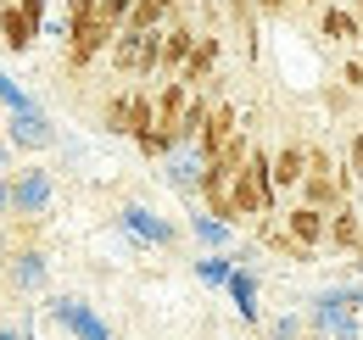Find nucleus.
<instances>
[{
    "mask_svg": "<svg viewBox=\"0 0 363 340\" xmlns=\"http://www.w3.org/2000/svg\"><path fill=\"white\" fill-rule=\"evenodd\" d=\"M174 17H179V0H135V11H129V23H123V28L151 34V28H168Z\"/></svg>",
    "mask_w": 363,
    "mask_h": 340,
    "instance_id": "11",
    "label": "nucleus"
},
{
    "mask_svg": "<svg viewBox=\"0 0 363 340\" xmlns=\"http://www.w3.org/2000/svg\"><path fill=\"white\" fill-rule=\"evenodd\" d=\"M341 84H347V89H363V56H352V62L341 67Z\"/></svg>",
    "mask_w": 363,
    "mask_h": 340,
    "instance_id": "17",
    "label": "nucleus"
},
{
    "mask_svg": "<svg viewBox=\"0 0 363 340\" xmlns=\"http://www.w3.org/2000/svg\"><path fill=\"white\" fill-rule=\"evenodd\" d=\"M285 6H291V0H257V11H263V17H279Z\"/></svg>",
    "mask_w": 363,
    "mask_h": 340,
    "instance_id": "19",
    "label": "nucleus"
},
{
    "mask_svg": "<svg viewBox=\"0 0 363 340\" xmlns=\"http://www.w3.org/2000/svg\"><path fill=\"white\" fill-rule=\"evenodd\" d=\"M302 178H308V145H279L274 151V184L279 190H302Z\"/></svg>",
    "mask_w": 363,
    "mask_h": 340,
    "instance_id": "10",
    "label": "nucleus"
},
{
    "mask_svg": "<svg viewBox=\"0 0 363 340\" xmlns=\"http://www.w3.org/2000/svg\"><path fill=\"white\" fill-rule=\"evenodd\" d=\"M95 6H101V0H67V6H62V23H67V28H73V23H84Z\"/></svg>",
    "mask_w": 363,
    "mask_h": 340,
    "instance_id": "15",
    "label": "nucleus"
},
{
    "mask_svg": "<svg viewBox=\"0 0 363 340\" xmlns=\"http://www.w3.org/2000/svg\"><path fill=\"white\" fill-rule=\"evenodd\" d=\"M123 217L135 223L140 234H151V240H168V229H162V223H157V217H151V212H140V207H135V212H123Z\"/></svg>",
    "mask_w": 363,
    "mask_h": 340,
    "instance_id": "14",
    "label": "nucleus"
},
{
    "mask_svg": "<svg viewBox=\"0 0 363 340\" xmlns=\"http://www.w3.org/2000/svg\"><path fill=\"white\" fill-rule=\"evenodd\" d=\"M318 34L324 40H363V17L352 11V6H318Z\"/></svg>",
    "mask_w": 363,
    "mask_h": 340,
    "instance_id": "9",
    "label": "nucleus"
},
{
    "mask_svg": "<svg viewBox=\"0 0 363 340\" xmlns=\"http://www.w3.org/2000/svg\"><path fill=\"white\" fill-rule=\"evenodd\" d=\"M358 240H363V207L341 201V207L330 212V240H324V246H335V251H352V256H358Z\"/></svg>",
    "mask_w": 363,
    "mask_h": 340,
    "instance_id": "8",
    "label": "nucleus"
},
{
    "mask_svg": "<svg viewBox=\"0 0 363 340\" xmlns=\"http://www.w3.org/2000/svg\"><path fill=\"white\" fill-rule=\"evenodd\" d=\"M296 6H330V0H296Z\"/></svg>",
    "mask_w": 363,
    "mask_h": 340,
    "instance_id": "20",
    "label": "nucleus"
},
{
    "mask_svg": "<svg viewBox=\"0 0 363 340\" xmlns=\"http://www.w3.org/2000/svg\"><path fill=\"white\" fill-rule=\"evenodd\" d=\"M218 56H224V40H218V34H201L196 50H190V62H184V73H179V84L207 89V84H213V73H218Z\"/></svg>",
    "mask_w": 363,
    "mask_h": 340,
    "instance_id": "6",
    "label": "nucleus"
},
{
    "mask_svg": "<svg viewBox=\"0 0 363 340\" xmlns=\"http://www.w3.org/2000/svg\"><path fill=\"white\" fill-rule=\"evenodd\" d=\"M196 40H201V34L184 23V11H179V17L162 28V79H179V73H184V62H190Z\"/></svg>",
    "mask_w": 363,
    "mask_h": 340,
    "instance_id": "4",
    "label": "nucleus"
},
{
    "mask_svg": "<svg viewBox=\"0 0 363 340\" xmlns=\"http://www.w3.org/2000/svg\"><path fill=\"white\" fill-rule=\"evenodd\" d=\"M0 6H6V0H0Z\"/></svg>",
    "mask_w": 363,
    "mask_h": 340,
    "instance_id": "22",
    "label": "nucleus"
},
{
    "mask_svg": "<svg viewBox=\"0 0 363 340\" xmlns=\"http://www.w3.org/2000/svg\"><path fill=\"white\" fill-rule=\"evenodd\" d=\"M118 34H123V23H118L106 6H95L84 23H73V28H67V56H62L67 73H84L95 56H106V50L118 45Z\"/></svg>",
    "mask_w": 363,
    "mask_h": 340,
    "instance_id": "1",
    "label": "nucleus"
},
{
    "mask_svg": "<svg viewBox=\"0 0 363 340\" xmlns=\"http://www.w3.org/2000/svg\"><path fill=\"white\" fill-rule=\"evenodd\" d=\"M34 40H40V23H34V17H28L17 0H6V6H0V45L23 56V50H28Z\"/></svg>",
    "mask_w": 363,
    "mask_h": 340,
    "instance_id": "7",
    "label": "nucleus"
},
{
    "mask_svg": "<svg viewBox=\"0 0 363 340\" xmlns=\"http://www.w3.org/2000/svg\"><path fill=\"white\" fill-rule=\"evenodd\" d=\"M184 106H190V84H179V79H162V89H157V134L168 140V157H174V145H179Z\"/></svg>",
    "mask_w": 363,
    "mask_h": 340,
    "instance_id": "2",
    "label": "nucleus"
},
{
    "mask_svg": "<svg viewBox=\"0 0 363 340\" xmlns=\"http://www.w3.org/2000/svg\"><path fill=\"white\" fill-rule=\"evenodd\" d=\"M285 229H291V240H296V246L318 251V246L330 240V212H318V207H308V201H296V207L285 212Z\"/></svg>",
    "mask_w": 363,
    "mask_h": 340,
    "instance_id": "5",
    "label": "nucleus"
},
{
    "mask_svg": "<svg viewBox=\"0 0 363 340\" xmlns=\"http://www.w3.org/2000/svg\"><path fill=\"white\" fill-rule=\"evenodd\" d=\"M347 173H352V178L363 184V128L352 134V151H347Z\"/></svg>",
    "mask_w": 363,
    "mask_h": 340,
    "instance_id": "16",
    "label": "nucleus"
},
{
    "mask_svg": "<svg viewBox=\"0 0 363 340\" xmlns=\"http://www.w3.org/2000/svg\"><path fill=\"white\" fill-rule=\"evenodd\" d=\"M235 134H240V112H235V101H213V118H207L201 140H196V157H201V162H213Z\"/></svg>",
    "mask_w": 363,
    "mask_h": 340,
    "instance_id": "3",
    "label": "nucleus"
},
{
    "mask_svg": "<svg viewBox=\"0 0 363 340\" xmlns=\"http://www.w3.org/2000/svg\"><path fill=\"white\" fill-rule=\"evenodd\" d=\"M140 40H145V34H135V28H123V34H118V45L106 50V56H112V67H118L123 79H135V73H140Z\"/></svg>",
    "mask_w": 363,
    "mask_h": 340,
    "instance_id": "12",
    "label": "nucleus"
},
{
    "mask_svg": "<svg viewBox=\"0 0 363 340\" xmlns=\"http://www.w3.org/2000/svg\"><path fill=\"white\" fill-rule=\"evenodd\" d=\"M17 6H23V11H28V17L40 23V28H45V0H17Z\"/></svg>",
    "mask_w": 363,
    "mask_h": 340,
    "instance_id": "18",
    "label": "nucleus"
},
{
    "mask_svg": "<svg viewBox=\"0 0 363 340\" xmlns=\"http://www.w3.org/2000/svg\"><path fill=\"white\" fill-rule=\"evenodd\" d=\"M129 106H135V89H118L106 101V112H101V128L106 134H129Z\"/></svg>",
    "mask_w": 363,
    "mask_h": 340,
    "instance_id": "13",
    "label": "nucleus"
},
{
    "mask_svg": "<svg viewBox=\"0 0 363 340\" xmlns=\"http://www.w3.org/2000/svg\"><path fill=\"white\" fill-rule=\"evenodd\" d=\"M352 11H358V17H363V0H352Z\"/></svg>",
    "mask_w": 363,
    "mask_h": 340,
    "instance_id": "21",
    "label": "nucleus"
}]
</instances>
